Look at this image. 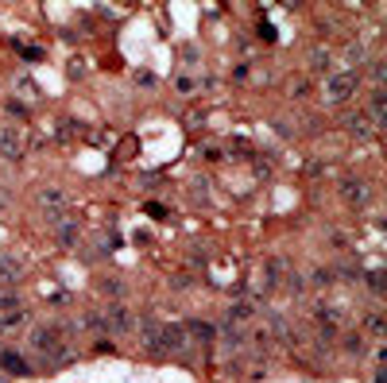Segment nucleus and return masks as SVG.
Segmentation results:
<instances>
[{"label":"nucleus","instance_id":"f257e3e1","mask_svg":"<svg viewBox=\"0 0 387 383\" xmlns=\"http://www.w3.org/2000/svg\"><path fill=\"white\" fill-rule=\"evenodd\" d=\"M356 85H360V74H353V70H341V74H333L326 82V101H349L356 93Z\"/></svg>","mask_w":387,"mask_h":383},{"label":"nucleus","instance_id":"f03ea898","mask_svg":"<svg viewBox=\"0 0 387 383\" xmlns=\"http://www.w3.org/2000/svg\"><path fill=\"white\" fill-rule=\"evenodd\" d=\"M341 194H345L349 205H368V198H372L368 182H360V178H345V182H341Z\"/></svg>","mask_w":387,"mask_h":383},{"label":"nucleus","instance_id":"7ed1b4c3","mask_svg":"<svg viewBox=\"0 0 387 383\" xmlns=\"http://www.w3.org/2000/svg\"><path fill=\"white\" fill-rule=\"evenodd\" d=\"M31 345L39 352H59L62 337H59V329H54V325H43V329H35V333H31Z\"/></svg>","mask_w":387,"mask_h":383},{"label":"nucleus","instance_id":"20e7f679","mask_svg":"<svg viewBox=\"0 0 387 383\" xmlns=\"http://www.w3.org/2000/svg\"><path fill=\"white\" fill-rule=\"evenodd\" d=\"M345 128L356 136V140H368V136H372V128H376V124L368 120V113H356V117H349V120H345Z\"/></svg>","mask_w":387,"mask_h":383},{"label":"nucleus","instance_id":"39448f33","mask_svg":"<svg viewBox=\"0 0 387 383\" xmlns=\"http://www.w3.org/2000/svg\"><path fill=\"white\" fill-rule=\"evenodd\" d=\"M109 325L117 329V333H128V329H132V314H128V310H120V306H112L109 310Z\"/></svg>","mask_w":387,"mask_h":383},{"label":"nucleus","instance_id":"423d86ee","mask_svg":"<svg viewBox=\"0 0 387 383\" xmlns=\"http://www.w3.org/2000/svg\"><path fill=\"white\" fill-rule=\"evenodd\" d=\"M4 368H8V372H16V375H24V372H27V364L16 356V352H4Z\"/></svg>","mask_w":387,"mask_h":383},{"label":"nucleus","instance_id":"0eeeda50","mask_svg":"<svg viewBox=\"0 0 387 383\" xmlns=\"http://www.w3.org/2000/svg\"><path fill=\"white\" fill-rule=\"evenodd\" d=\"M4 306H16V291L12 287H0V310Z\"/></svg>","mask_w":387,"mask_h":383},{"label":"nucleus","instance_id":"6e6552de","mask_svg":"<svg viewBox=\"0 0 387 383\" xmlns=\"http://www.w3.org/2000/svg\"><path fill=\"white\" fill-rule=\"evenodd\" d=\"M0 151H4V155H20V140L16 136H4V147Z\"/></svg>","mask_w":387,"mask_h":383},{"label":"nucleus","instance_id":"1a4fd4ad","mask_svg":"<svg viewBox=\"0 0 387 383\" xmlns=\"http://www.w3.org/2000/svg\"><path fill=\"white\" fill-rule=\"evenodd\" d=\"M12 275H20V271H12V263H0V279H12Z\"/></svg>","mask_w":387,"mask_h":383}]
</instances>
